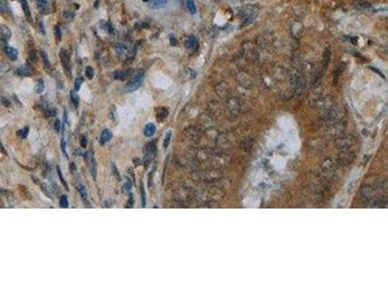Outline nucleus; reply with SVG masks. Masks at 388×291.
<instances>
[{
	"label": "nucleus",
	"mask_w": 388,
	"mask_h": 291,
	"mask_svg": "<svg viewBox=\"0 0 388 291\" xmlns=\"http://www.w3.org/2000/svg\"><path fill=\"white\" fill-rule=\"evenodd\" d=\"M144 77H145V73H144L143 70H140V71H138L136 73V75L133 78H132V80L126 85V86H125V91L126 92H132V91H135L136 90H138L139 87L141 86V85H142V83H143Z\"/></svg>",
	"instance_id": "f257e3e1"
},
{
	"label": "nucleus",
	"mask_w": 388,
	"mask_h": 291,
	"mask_svg": "<svg viewBox=\"0 0 388 291\" xmlns=\"http://www.w3.org/2000/svg\"><path fill=\"white\" fill-rule=\"evenodd\" d=\"M59 58L61 60V63H62L64 69L66 70V71H67V70H69L70 69V56H69L68 51L66 50H64V49L60 50V51H59Z\"/></svg>",
	"instance_id": "f03ea898"
},
{
	"label": "nucleus",
	"mask_w": 388,
	"mask_h": 291,
	"mask_svg": "<svg viewBox=\"0 0 388 291\" xmlns=\"http://www.w3.org/2000/svg\"><path fill=\"white\" fill-rule=\"evenodd\" d=\"M132 71L131 70H119V71H116L114 73L113 77L114 80L118 81H125L126 79L131 75Z\"/></svg>",
	"instance_id": "7ed1b4c3"
},
{
	"label": "nucleus",
	"mask_w": 388,
	"mask_h": 291,
	"mask_svg": "<svg viewBox=\"0 0 388 291\" xmlns=\"http://www.w3.org/2000/svg\"><path fill=\"white\" fill-rule=\"evenodd\" d=\"M198 46H199L198 41L196 37H194V36L188 37V39L186 41V48L190 51H196L198 49Z\"/></svg>",
	"instance_id": "20e7f679"
},
{
	"label": "nucleus",
	"mask_w": 388,
	"mask_h": 291,
	"mask_svg": "<svg viewBox=\"0 0 388 291\" xmlns=\"http://www.w3.org/2000/svg\"><path fill=\"white\" fill-rule=\"evenodd\" d=\"M0 34H1V37H2L3 40L8 41L12 36V31L7 25L2 24L1 26H0Z\"/></svg>",
	"instance_id": "39448f33"
},
{
	"label": "nucleus",
	"mask_w": 388,
	"mask_h": 291,
	"mask_svg": "<svg viewBox=\"0 0 388 291\" xmlns=\"http://www.w3.org/2000/svg\"><path fill=\"white\" fill-rule=\"evenodd\" d=\"M21 2H22V10H23L24 15H25L26 20H27V22H32L31 12H30L29 5H28L27 1H26V0H21Z\"/></svg>",
	"instance_id": "423d86ee"
},
{
	"label": "nucleus",
	"mask_w": 388,
	"mask_h": 291,
	"mask_svg": "<svg viewBox=\"0 0 388 291\" xmlns=\"http://www.w3.org/2000/svg\"><path fill=\"white\" fill-rule=\"evenodd\" d=\"M112 137H113V134H112V132L109 129L103 130L102 134L100 136V144L101 145H105L106 143H108L109 141L112 139Z\"/></svg>",
	"instance_id": "0eeeda50"
},
{
	"label": "nucleus",
	"mask_w": 388,
	"mask_h": 291,
	"mask_svg": "<svg viewBox=\"0 0 388 291\" xmlns=\"http://www.w3.org/2000/svg\"><path fill=\"white\" fill-rule=\"evenodd\" d=\"M155 131H156V127H155V125L153 124V123H148V124L145 126V129H144V134H145V136L146 137H152L154 133H155Z\"/></svg>",
	"instance_id": "6e6552de"
},
{
	"label": "nucleus",
	"mask_w": 388,
	"mask_h": 291,
	"mask_svg": "<svg viewBox=\"0 0 388 291\" xmlns=\"http://www.w3.org/2000/svg\"><path fill=\"white\" fill-rule=\"evenodd\" d=\"M5 52H6L7 56L10 58L11 60H16L17 58V51L15 48L6 47L5 48Z\"/></svg>",
	"instance_id": "1a4fd4ad"
},
{
	"label": "nucleus",
	"mask_w": 388,
	"mask_h": 291,
	"mask_svg": "<svg viewBox=\"0 0 388 291\" xmlns=\"http://www.w3.org/2000/svg\"><path fill=\"white\" fill-rule=\"evenodd\" d=\"M167 3V0H148V4L152 8H159Z\"/></svg>",
	"instance_id": "9d476101"
},
{
	"label": "nucleus",
	"mask_w": 388,
	"mask_h": 291,
	"mask_svg": "<svg viewBox=\"0 0 388 291\" xmlns=\"http://www.w3.org/2000/svg\"><path fill=\"white\" fill-rule=\"evenodd\" d=\"M0 12L3 14H9L11 13L10 6H9L8 2L6 0H0Z\"/></svg>",
	"instance_id": "9b49d317"
},
{
	"label": "nucleus",
	"mask_w": 388,
	"mask_h": 291,
	"mask_svg": "<svg viewBox=\"0 0 388 291\" xmlns=\"http://www.w3.org/2000/svg\"><path fill=\"white\" fill-rule=\"evenodd\" d=\"M17 73L19 74V75H21V76H25V77H27V76H31V70H30V68H29V67L22 66V67H20V68H17Z\"/></svg>",
	"instance_id": "f8f14e48"
},
{
	"label": "nucleus",
	"mask_w": 388,
	"mask_h": 291,
	"mask_svg": "<svg viewBox=\"0 0 388 291\" xmlns=\"http://www.w3.org/2000/svg\"><path fill=\"white\" fill-rule=\"evenodd\" d=\"M40 55H41V57H42V60H43L44 66H45L47 69H50L51 68V63H50V60H49L47 52L45 51H40Z\"/></svg>",
	"instance_id": "ddd939ff"
},
{
	"label": "nucleus",
	"mask_w": 388,
	"mask_h": 291,
	"mask_svg": "<svg viewBox=\"0 0 388 291\" xmlns=\"http://www.w3.org/2000/svg\"><path fill=\"white\" fill-rule=\"evenodd\" d=\"M187 10L189 11L190 14H192V15L196 14V6H195V3H194L193 0H187Z\"/></svg>",
	"instance_id": "4468645a"
},
{
	"label": "nucleus",
	"mask_w": 388,
	"mask_h": 291,
	"mask_svg": "<svg viewBox=\"0 0 388 291\" xmlns=\"http://www.w3.org/2000/svg\"><path fill=\"white\" fill-rule=\"evenodd\" d=\"M44 89H45V83H44V81L42 80V79H40V80H38L36 85H35L34 90L36 91L37 93H42Z\"/></svg>",
	"instance_id": "2eb2a0df"
},
{
	"label": "nucleus",
	"mask_w": 388,
	"mask_h": 291,
	"mask_svg": "<svg viewBox=\"0 0 388 291\" xmlns=\"http://www.w3.org/2000/svg\"><path fill=\"white\" fill-rule=\"evenodd\" d=\"M78 191H79V193H80L81 198L84 201H85L86 200V197H87V193H86L85 187L83 186V184H79V186H78Z\"/></svg>",
	"instance_id": "dca6fc26"
},
{
	"label": "nucleus",
	"mask_w": 388,
	"mask_h": 291,
	"mask_svg": "<svg viewBox=\"0 0 388 291\" xmlns=\"http://www.w3.org/2000/svg\"><path fill=\"white\" fill-rule=\"evenodd\" d=\"M90 171H91V175H92L93 179H94V180H96V171H97V169H96V161H95V158H94V156H93V155L91 156Z\"/></svg>",
	"instance_id": "f3484780"
},
{
	"label": "nucleus",
	"mask_w": 388,
	"mask_h": 291,
	"mask_svg": "<svg viewBox=\"0 0 388 291\" xmlns=\"http://www.w3.org/2000/svg\"><path fill=\"white\" fill-rule=\"evenodd\" d=\"M168 114H169V112H168V110H167V108H161L159 110V112H158V114H157V119H160V120L164 119L167 118Z\"/></svg>",
	"instance_id": "a211bd4d"
},
{
	"label": "nucleus",
	"mask_w": 388,
	"mask_h": 291,
	"mask_svg": "<svg viewBox=\"0 0 388 291\" xmlns=\"http://www.w3.org/2000/svg\"><path fill=\"white\" fill-rule=\"evenodd\" d=\"M28 58H29L30 61H32V62H35V61L38 60V54H37L36 50H30L29 51V52H28Z\"/></svg>",
	"instance_id": "6ab92c4d"
},
{
	"label": "nucleus",
	"mask_w": 388,
	"mask_h": 291,
	"mask_svg": "<svg viewBox=\"0 0 388 291\" xmlns=\"http://www.w3.org/2000/svg\"><path fill=\"white\" fill-rule=\"evenodd\" d=\"M83 83H84V78L83 77H79V78L76 79L75 83H74V89H75L76 91H78L79 90L81 89V85H83Z\"/></svg>",
	"instance_id": "aec40b11"
},
{
	"label": "nucleus",
	"mask_w": 388,
	"mask_h": 291,
	"mask_svg": "<svg viewBox=\"0 0 388 291\" xmlns=\"http://www.w3.org/2000/svg\"><path fill=\"white\" fill-rule=\"evenodd\" d=\"M55 36H56V42H60L61 41L62 35H61V29L59 27V25H55Z\"/></svg>",
	"instance_id": "412c9836"
},
{
	"label": "nucleus",
	"mask_w": 388,
	"mask_h": 291,
	"mask_svg": "<svg viewBox=\"0 0 388 291\" xmlns=\"http://www.w3.org/2000/svg\"><path fill=\"white\" fill-rule=\"evenodd\" d=\"M63 17L66 20V21H68V22H71V21H73L74 20V17H75V14L73 13V12H71V11H65L64 13H63Z\"/></svg>",
	"instance_id": "4be33fe9"
},
{
	"label": "nucleus",
	"mask_w": 388,
	"mask_h": 291,
	"mask_svg": "<svg viewBox=\"0 0 388 291\" xmlns=\"http://www.w3.org/2000/svg\"><path fill=\"white\" fill-rule=\"evenodd\" d=\"M59 205H60V207H61V208H63V209L68 208L69 204H68V199H67V196H66V195H62V196L60 197Z\"/></svg>",
	"instance_id": "5701e85b"
},
{
	"label": "nucleus",
	"mask_w": 388,
	"mask_h": 291,
	"mask_svg": "<svg viewBox=\"0 0 388 291\" xmlns=\"http://www.w3.org/2000/svg\"><path fill=\"white\" fill-rule=\"evenodd\" d=\"M70 96H71L72 103L76 106V107H78V106H79V101H80V99H79V96H78V94H77L75 91H71V94H70Z\"/></svg>",
	"instance_id": "b1692460"
},
{
	"label": "nucleus",
	"mask_w": 388,
	"mask_h": 291,
	"mask_svg": "<svg viewBox=\"0 0 388 291\" xmlns=\"http://www.w3.org/2000/svg\"><path fill=\"white\" fill-rule=\"evenodd\" d=\"M140 189H141V196H142V207L145 208L146 207V192H145V188L142 182H141Z\"/></svg>",
	"instance_id": "393cba45"
},
{
	"label": "nucleus",
	"mask_w": 388,
	"mask_h": 291,
	"mask_svg": "<svg viewBox=\"0 0 388 291\" xmlns=\"http://www.w3.org/2000/svg\"><path fill=\"white\" fill-rule=\"evenodd\" d=\"M56 170H57V175H58V177H59V179H60V181H61V182H62V184L64 186V187L66 188V189H68V186H67V183H66V182H65V180L63 179V176H62V172H61V170H60V168L57 166L56 167Z\"/></svg>",
	"instance_id": "a878e982"
},
{
	"label": "nucleus",
	"mask_w": 388,
	"mask_h": 291,
	"mask_svg": "<svg viewBox=\"0 0 388 291\" xmlns=\"http://www.w3.org/2000/svg\"><path fill=\"white\" fill-rule=\"evenodd\" d=\"M85 76L89 78V79H92L93 78V76H94V71H93V68L92 67H90V66H87L86 68H85Z\"/></svg>",
	"instance_id": "bb28decb"
},
{
	"label": "nucleus",
	"mask_w": 388,
	"mask_h": 291,
	"mask_svg": "<svg viewBox=\"0 0 388 291\" xmlns=\"http://www.w3.org/2000/svg\"><path fill=\"white\" fill-rule=\"evenodd\" d=\"M171 136H172V133L169 131L168 133L166 134V137H165V140H164V144H163V146H164V148H168V146H169V144H170V141H171Z\"/></svg>",
	"instance_id": "cd10ccee"
},
{
	"label": "nucleus",
	"mask_w": 388,
	"mask_h": 291,
	"mask_svg": "<svg viewBox=\"0 0 388 291\" xmlns=\"http://www.w3.org/2000/svg\"><path fill=\"white\" fill-rule=\"evenodd\" d=\"M28 132H29V128L28 127H25V128H23V129H22V130H20L19 131V134L22 138H26V136L28 135Z\"/></svg>",
	"instance_id": "c85d7f7f"
},
{
	"label": "nucleus",
	"mask_w": 388,
	"mask_h": 291,
	"mask_svg": "<svg viewBox=\"0 0 388 291\" xmlns=\"http://www.w3.org/2000/svg\"><path fill=\"white\" fill-rule=\"evenodd\" d=\"M103 28H104L106 31H108L110 34H113V33H114V29H113V27H112V25H111V23H110V22H105V23H104V26H103Z\"/></svg>",
	"instance_id": "c756f323"
},
{
	"label": "nucleus",
	"mask_w": 388,
	"mask_h": 291,
	"mask_svg": "<svg viewBox=\"0 0 388 291\" xmlns=\"http://www.w3.org/2000/svg\"><path fill=\"white\" fill-rule=\"evenodd\" d=\"M46 116L47 117H56V109L51 108V109H48L46 112Z\"/></svg>",
	"instance_id": "7c9ffc66"
},
{
	"label": "nucleus",
	"mask_w": 388,
	"mask_h": 291,
	"mask_svg": "<svg viewBox=\"0 0 388 291\" xmlns=\"http://www.w3.org/2000/svg\"><path fill=\"white\" fill-rule=\"evenodd\" d=\"M133 205H134V198H133V194L130 193V194H129L128 205L126 206V208H133Z\"/></svg>",
	"instance_id": "2f4dec72"
},
{
	"label": "nucleus",
	"mask_w": 388,
	"mask_h": 291,
	"mask_svg": "<svg viewBox=\"0 0 388 291\" xmlns=\"http://www.w3.org/2000/svg\"><path fill=\"white\" fill-rule=\"evenodd\" d=\"M112 168H113V173L116 175V177H117V179L119 181L120 180V177H119V173L118 172V169H117V166L114 165V163H113V165H112Z\"/></svg>",
	"instance_id": "473e14b6"
},
{
	"label": "nucleus",
	"mask_w": 388,
	"mask_h": 291,
	"mask_svg": "<svg viewBox=\"0 0 388 291\" xmlns=\"http://www.w3.org/2000/svg\"><path fill=\"white\" fill-rule=\"evenodd\" d=\"M66 145H65V141L62 139L61 140V151H62V153H64V155L67 157V153H66Z\"/></svg>",
	"instance_id": "72a5a7b5"
},
{
	"label": "nucleus",
	"mask_w": 388,
	"mask_h": 291,
	"mask_svg": "<svg viewBox=\"0 0 388 291\" xmlns=\"http://www.w3.org/2000/svg\"><path fill=\"white\" fill-rule=\"evenodd\" d=\"M177 43H178V41H177V38H176L174 35H171L170 36V44L172 46H176L177 45Z\"/></svg>",
	"instance_id": "f704fd0d"
},
{
	"label": "nucleus",
	"mask_w": 388,
	"mask_h": 291,
	"mask_svg": "<svg viewBox=\"0 0 388 291\" xmlns=\"http://www.w3.org/2000/svg\"><path fill=\"white\" fill-rule=\"evenodd\" d=\"M60 128H61L60 121H59V119H56V122H55V129H56V131L59 132L60 131Z\"/></svg>",
	"instance_id": "c9c22d12"
},
{
	"label": "nucleus",
	"mask_w": 388,
	"mask_h": 291,
	"mask_svg": "<svg viewBox=\"0 0 388 291\" xmlns=\"http://www.w3.org/2000/svg\"><path fill=\"white\" fill-rule=\"evenodd\" d=\"M1 102H2V104H3L4 106H6V107H9V106L11 105L10 101H9L7 98H4V97H2V98H1Z\"/></svg>",
	"instance_id": "e433bc0d"
},
{
	"label": "nucleus",
	"mask_w": 388,
	"mask_h": 291,
	"mask_svg": "<svg viewBox=\"0 0 388 291\" xmlns=\"http://www.w3.org/2000/svg\"><path fill=\"white\" fill-rule=\"evenodd\" d=\"M86 145H87V140H86L85 136H83V137H82V139H81V146H82L83 148H85V147H86Z\"/></svg>",
	"instance_id": "4c0bfd02"
},
{
	"label": "nucleus",
	"mask_w": 388,
	"mask_h": 291,
	"mask_svg": "<svg viewBox=\"0 0 388 291\" xmlns=\"http://www.w3.org/2000/svg\"><path fill=\"white\" fill-rule=\"evenodd\" d=\"M38 26H39V28H40L41 33L42 34H45V27H44V24H43V22L41 21L38 22Z\"/></svg>",
	"instance_id": "58836bf2"
},
{
	"label": "nucleus",
	"mask_w": 388,
	"mask_h": 291,
	"mask_svg": "<svg viewBox=\"0 0 388 291\" xmlns=\"http://www.w3.org/2000/svg\"><path fill=\"white\" fill-rule=\"evenodd\" d=\"M131 187H132V183H131L130 182H126V183L124 184V189L129 191V190L131 189Z\"/></svg>",
	"instance_id": "ea45409f"
},
{
	"label": "nucleus",
	"mask_w": 388,
	"mask_h": 291,
	"mask_svg": "<svg viewBox=\"0 0 388 291\" xmlns=\"http://www.w3.org/2000/svg\"><path fill=\"white\" fill-rule=\"evenodd\" d=\"M71 170L75 171L76 170V166H74V163H71Z\"/></svg>",
	"instance_id": "a19ab883"
},
{
	"label": "nucleus",
	"mask_w": 388,
	"mask_h": 291,
	"mask_svg": "<svg viewBox=\"0 0 388 291\" xmlns=\"http://www.w3.org/2000/svg\"><path fill=\"white\" fill-rule=\"evenodd\" d=\"M38 3H48L47 0H38Z\"/></svg>",
	"instance_id": "79ce46f5"
},
{
	"label": "nucleus",
	"mask_w": 388,
	"mask_h": 291,
	"mask_svg": "<svg viewBox=\"0 0 388 291\" xmlns=\"http://www.w3.org/2000/svg\"><path fill=\"white\" fill-rule=\"evenodd\" d=\"M97 5H99V0H96V2H95V4H94V7L96 8V7H97Z\"/></svg>",
	"instance_id": "37998d69"
},
{
	"label": "nucleus",
	"mask_w": 388,
	"mask_h": 291,
	"mask_svg": "<svg viewBox=\"0 0 388 291\" xmlns=\"http://www.w3.org/2000/svg\"><path fill=\"white\" fill-rule=\"evenodd\" d=\"M43 187V188H42V189H43V190H44V188H45V187H44V186H43V187ZM45 190H46V189H45ZM46 193H47V195H48V196H50V195H49V193H48V191H47V190H46Z\"/></svg>",
	"instance_id": "c03bdc74"
}]
</instances>
